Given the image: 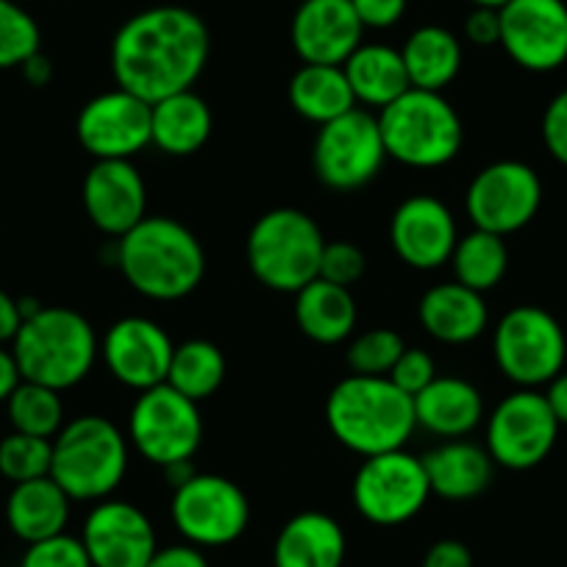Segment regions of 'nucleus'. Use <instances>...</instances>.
Instances as JSON below:
<instances>
[{"instance_id":"50","label":"nucleus","mask_w":567,"mask_h":567,"mask_svg":"<svg viewBox=\"0 0 567 567\" xmlns=\"http://www.w3.org/2000/svg\"><path fill=\"white\" fill-rule=\"evenodd\" d=\"M473 7H484V9H504L509 0H471Z\"/></svg>"},{"instance_id":"6","label":"nucleus","mask_w":567,"mask_h":567,"mask_svg":"<svg viewBox=\"0 0 567 567\" xmlns=\"http://www.w3.org/2000/svg\"><path fill=\"white\" fill-rule=\"evenodd\" d=\"M128 471V443L112 420L81 414L53 437L51 478L70 501L97 504L123 484Z\"/></svg>"},{"instance_id":"36","label":"nucleus","mask_w":567,"mask_h":567,"mask_svg":"<svg viewBox=\"0 0 567 567\" xmlns=\"http://www.w3.org/2000/svg\"><path fill=\"white\" fill-rule=\"evenodd\" d=\"M53 440L12 432L0 440V476L12 484L51 476Z\"/></svg>"},{"instance_id":"29","label":"nucleus","mask_w":567,"mask_h":567,"mask_svg":"<svg viewBox=\"0 0 567 567\" xmlns=\"http://www.w3.org/2000/svg\"><path fill=\"white\" fill-rule=\"evenodd\" d=\"M348 75V84H351L353 97H357V106L364 103L368 109H384L392 101L403 95L406 90H412L406 75V64H403L401 51H395L392 45H359L351 53L346 64H342Z\"/></svg>"},{"instance_id":"18","label":"nucleus","mask_w":567,"mask_h":567,"mask_svg":"<svg viewBox=\"0 0 567 567\" xmlns=\"http://www.w3.org/2000/svg\"><path fill=\"white\" fill-rule=\"evenodd\" d=\"M176 346L171 334L151 318H123L106 331L101 342L109 373L128 390H151L165 384Z\"/></svg>"},{"instance_id":"24","label":"nucleus","mask_w":567,"mask_h":567,"mask_svg":"<svg viewBox=\"0 0 567 567\" xmlns=\"http://www.w3.org/2000/svg\"><path fill=\"white\" fill-rule=\"evenodd\" d=\"M412 401L417 425L434 437L462 440L484 420L482 392L456 375H437Z\"/></svg>"},{"instance_id":"19","label":"nucleus","mask_w":567,"mask_h":567,"mask_svg":"<svg viewBox=\"0 0 567 567\" xmlns=\"http://www.w3.org/2000/svg\"><path fill=\"white\" fill-rule=\"evenodd\" d=\"M460 239L454 212L434 195H412L392 212L390 243L398 259L412 270L449 265Z\"/></svg>"},{"instance_id":"8","label":"nucleus","mask_w":567,"mask_h":567,"mask_svg":"<svg viewBox=\"0 0 567 567\" xmlns=\"http://www.w3.org/2000/svg\"><path fill=\"white\" fill-rule=\"evenodd\" d=\"M493 357L512 384L537 390L565 370V329L548 309L523 303L509 309L495 326Z\"/></svg>"},{"instance_id":"26","label":"nucleus","mask_w":567,"mask_h":567,"mask_svg":"<svg viewBox=\"0 0 567 567\" xmlns=\"http://www.w3.org/2000/svg\"><path fill=\"white\" fill-rule=\"evenodd\" d=\"M212 109L198 92L184 90L151 106V145L167 156H193L212 136Z\"/></svg>"},{"instance_id":"20","label":"nucleus","mask_w":567,"mask_h":567,"mask_svg":"<svg viewBox=\"0 0 567 567\" xmlns=\"http://www.w3.org/2000/svg\"><path fill=\"white\" fill-rule=\"evenodd\" d=\"M81 200L92 226L117 239L148 217L145 178L131 159H97L86 173Z\"/></svg>"},{"instance_id":"7","label":"nucleus","mask_w":567,"mask_h":567,"mask_svg":"<svg viewBox=\"0 0 567 567\" xmlns=\"http://www.w3.org/2000/svg\"><path fill=\"white\" fill-rule=\"evenodd\" d=\"M326 237L318 223L301 209H272L254 223L245 245L256 281L272 292L303 290L320 276Z\"/></svg>"},{"instance_id":"49","label":"nucleus","mask_w":567,"mask_h":567,"mask_svg":"<svg viewBox=\"0 0 567 567\" xmlns=\"http://www.w3.org/2000/svg\"><path fill=\"white\" fill-rule=\"evenodd\" d=\"M20 70H23V79L29 81L31 86H45V84H51V79H53L51 59H48L42 51L34 53V56H31Z\"/></svg>"},{"instance_id":"48","label":"nucleus","mask_w":567,"mask_h":567,"mask_svg":"<svg viewBox=\"0 0 567 567\" xmlns=\"http://www.w3.org/2000/svg\"><path fill=\"white\" fill-rule=\"evenodd\" d=\"M548 390H545V401H548L550 412L556 414L559 425H567V370H561L556 379H550Z\"/></svg>"},{"instance_id":"27","label":"nucleus","mask_w":567,"mask_h":567,"mask_svg":"<svg viewBox=\"0 0 567 567\" xmlns=\"http://www.w3.org/2000/svg\"><path fill=\"white\" fill-rule=\"evenodd\" d=\"M423 467L432 495L443 501H471L489 487L495 462L489 460L487 449L465 440H449L423 456Z\"/></svg>"},{"instance_id":"22","label":"nucleus","mask_w":567,"mask_h":567,"mask_svg":"<svg viewBox=\"0 0 567 567\" xmlns=\"http://www.w3.org/2000/svg\"><path fill=\"white\" fill-rule=\"evenodd\" d=\"M346 556V528L315 509L290 517L272 543V567H342Z\"/></svg>"},{"instance_id":"30","label":"nucleus","mask_w":567,"mask_h":567,"mask_svg":"<svg viewBox=\"0 0 567 567\" xmlns=\"http://www.w3.org/2000/svg\"><path fill=\"white\" fill-rule=\"evenodd\" d=\"M401 56L414 90L443 92L462 70V42L443 25H423L409 34Z\"/></svg>"},{"instance_id":"3","label":"nucleus","mask_w":567,"mask_h":567,"mask_svg":"<svg viewBox=\"0 0 567 567\" xmlns=\"http://www.w3.org/2000/svg\"><path fill=\"white\" fill-rule=\"evenodd\" d=\"M326 423L342 449L364 460L403 449L417 429L412 395L398 390L386 375L357 373L329 392Z\"/></svg>"},{"instance_id":"13","label":"nucleus","mask_w":567,"mask_h":567,"mask_svg":"<svg viewBox=\"0 0 567 567\" xmlns=\"http://www.w3.org/2000/svg\"><path fill=\"white\" fill-rule=\"evenodd\" d=\"M559 429L545 392L517 386L487 417V454L506 471H532L550 456Z\"/></svg>"},{"instance_id":"47","label":"nucleus","mask_w":567,"mask_h":567,"mask_svg":"<svg viewBox=\"0 0 567 567\" xmlns=\"http://www.w3.org/2000/svg\"><path fill=\"white\" fill-rule=\"evenodd\" d=\"M20 381H23V375H20L18 362H14L12 348L0 346V403L9 401V395L18 390Z\"/></svg>"},{"instance_id":"15","label":"nucleus","mask_w":567,"mask_h":567,"mask_svg":"<svg viewBox=\"0 0 567 567\" xmlns=\"http://www.w3.org/2000/svg\"><path fill=\"white\" fill-rule=\"evenodd\" d=\"M501 12L506 56L528 73H554L567 62L565 0H509Z\"/></svg>"},{"instance_id":"38","label":"nucleus","mask_w":567,"mask_h":567,"mask_svg":"<svg viewBox=\"0 0 567 567\" xmlns=\"http://www.w3.org/2000/svg\"><path fill=\"white\" fill-rule=\"evenodd\" d=\"M18 567H92L81 537L62 532L56 537L25 545Z\"/></svg>"},{"instance_id":"23","label":"nucleus","mask_w":567,"mask_h":567,"mask_svg":"<svg viewBox=\"0 0 567 567\" xmlns=\"http://www.w3.org/2000/svg\"><path fill=\"white\" fill-rule=\"evenodd\" d=\"M417 318L425 334L445 346H467L478 340L489 323L487 301L482 292L460 281L437 284L420 298Z\"/></svg>"},{"instance_id":"4","label":"nucleus","mask_w":567,"mask_h":567,"mask_svg":"<svg viewBox=\"0 0 567 567\" xmlns=\"http://www.w3.org/2000/svg\"><path fill=\"white\" fill-rule=\"evenodd\" d=\"M20 375L51 390H70L90 375L97 337L90 320L68 307H42L23 320L12 340Z\"/></svg>"},{"instance_id":"11","label":"nucleus","mask_w":567,"mask_h":567,"mask_svg":"<svg viewBox=\"0 0 567 567\" xmlns=\"http://www.w3.org/2000/svg\"><path fill=\"white\" fill-rule=\"evenodd\" d=\"M351 498L359 515L373 526H403L432 498L423 460L406 449L368 456L353 476Z\"/></svg>"},{"instance_id":"9","label":"nucleus","mask_w":567,"mask_h":567,"mask_svg":"<svg viewBox=\"0 0 567 567\" xmlns=\"http://www.w3.org/2000/svg\"><path fill=\"white\" fill-rule=\"evenodd\" d=\"M128 437L136 454L159 465L162 471L193 462L204 440L198 403L173 390L167 381L142 390L131 406Z\"/></svg>"},{"instance_id":"43","label":"nucleus","mask_w":567,"mask_h":567,"mask_svg":"<svg viewBox=\"0 0 567 567\" xmlns=\"http://www.w3.org/2000/svg\"><path fill=\"white\" fill-rule=\"evenodd\" d=\"M465 37L478 48L498 45L501 42V12L498 9L473 7L465 20Z\"/></svg>"},{"instance_id":"28","label":"nucleus","mask_w":567,"mask_h":567,"mask_svg":"<svg viewBox=\"0 0 567 567\" xmlns=\"http://www.w3.org/2000/svg\"><path fill=\"white\" fill-rule=\"evenodd\" d=\"M357 301L351 290L315 278L296 292V323L303 337L318 346H340L357 329Z\"/></svg>"},{"instance_id":"41","label":"nucleus","mask_w":567,"mask_h":567,"mask_svg":"<svg viewBox=\"0 0 567 567\" xmlns=\"http://www.w3.org/2000/svg\"><path fill=\"white\" fill-rule=\"evenodd\" d=\"M543 142L545 151L559 162L561 167H567V90L556 92L550 97V103L543 112Z\"/></svg>"},{"instance_id":"46","label":"nucleus","mask_w":567,"mask_h":567,"mask_svg":"<svg viewBox=\"0 0 567 567\" xmlns=\"http://www.w3.org/2000/svg\"><path fill=\"white\" fill-rule=\"evenodd\" d=\"M20 326H23L20 301L9 296L7 290H0V346H9L18 337Z\"/></svg>"},{"instance_id":"44","label":"nucleus","mask_w":567,"mask_h":567,"mask_svg":"<svg viewBox=\"0 0 567 567\" xmlns=\"http://www.w3.org/2000/svg\"><path fill=\"white\" fill-rule=\"evenodd\" d=\"M145 567H209V559H206L204 548H198V545L176 543L156 548V554L151 556Z\"/></svg>"},{"instance_id":"5","label":"nucleus","mask_w":567,"mask_h":567,"mask_svg":"<svg viewBox=\"0 0 567 567\" xmlns=\"http://www.w3.org/2000/svg\"><path fill=\"white\" fill-rule=\"evenodd\" d=\"M386 159L414 171L445 167L465 145V123L443 92L406 90L379 112Z\"/></svg>"},{"instance_id":"32","label":"nucleus","mask_w":567,"mask_h":567,"mask_svg":"<svg viewBox=\"0 0 567 567\" xmlns=\"http://www.w3.org/2000/svg\"><path fill=\"white\" fill-rule=\"evenodd\" d=\"M451 267H454L456 281L471 287V290L482 292V296L495 290L504 281L506 270H509L506 237L473 228L471 234L456 239V248L451 254Z\"/></svg>"},{"instance_id":"2","label":"nucleus","mask_w":567,"mask_h":567,"mask_svg":"<svg viewBox=\"0 0 567 567\" xmlns=\"http://www.w3.org/2000/svg\"><path fill=\"white\" fill-rule=\"evenodd\" d=\"M117 267L140 296L182 301L204 281L206 254L184 223L148 215L117 239Z\"/></svg>"},{"instance_id":"12","label":"nucleus","mask_w":567,"mask_h":567,"mask_svg":"<svg viewBox=\"0 0 567 567\" xmlns=\"http://www.w3.org/2000/svg\"><path fill=\"white\" fill-rule=\"evenodd\" d=\"M386 159L379 120L368 109H351L320 125L312 162L320 184L337 193H353L379 176Z\"/></svg>"},{"instance_id":"31","label":"nucleus","mask_w":567,"mask_h":567,"mask_svg":"<svg viewBox=\"0 0 567 567\" xmlns=\"http://www.w3.org/2000/svg\"><path fill=\"white\" fill-rule=\"evenodd\" d=\"M290 103L315 125H326L357 109L346 70L337 64H301L290 81Z\"/></svg>"},{"instance_id":"21","label":"nucleus","mask_w":567,"mask_h":567,"mask_svg":"<svg viewBox=\"0 0 567 567\" xmlns=\"http://www.w3.org/2000/svg\"><path fill=\"white\" fill-rule=\"evenodd\" d=\"M362 23L351 0H303L292 18V48L303 64H342L362 45Z\"/></svg>"},{"instance_id":"25","label":"nucleus","mask_w":567,"mask_h":567,"mask_svg":"<svg viewBox=\"0 0 567 567\" xmlns=\"http://www.w3.org/2000/svg\"><path fill=\"white\" fill-rule=\"evenodd\" d=\"M70 509H73L70 495L51 476H42L34 482L14 484L3 515H7L9 532L20 543L31 545L68 532Z\"/></svg>"},{"instance_id":"40","label":"nucleus","mask_w":567,"mask_h":567,"mask_svg":"<svg viewBox=\"0 0 567 567\" xmlns=\"http://www.w3.org/2000/svg\"><path fill=\"white\" fill-rule=\"evenodd\" d=\"M386 379H390L398 390H403L406 395L414 398L437 379V364H434L432 353L423 351V348H403V353L398 357L395 368L390 370Z\"/></svg>"},{"instance_id":"35","label":"nucleus","mask_w":567,"mask_h":567,"mask_svg":"<svg viewBox=\"0 0 567 567\" xmlns=\"http://www.w3.org/2000/svg\"><path fill=\"white\" fill-rule=\"evenodd\" d=\"M42 51V31L20 0H0V70L23 68Z\"/></svg>"},{"instance_id":"34","label":"nucleus","mask_w":567,"mask_h":567,"mask_svg":"<svg viewBox=\"0 0 567 567\" xmlns=\"http://www.w3.org/2000/svg\"><path fill=\"white\" fill-rule=\"evenodd\" d=\"M7 414L14 432L53 440L64 425L62 392L23 379L9 395Z\"/></svg>"},{"instance_id":"14","label":"nucleus","mask_w":567,"mask_h":567,"mask_svg":"<svg viewBox=\"0 0 567 567\" xmlns=\"http://www.w3.org/2000/svg\"><path fill=\"white\" fill-rule=\"evenodd\" d=\"M543 206V182L526 162L501 159L473 176L465 209L473 228L509 237L537 217Z\"/></svg>"},{"instance_id":"16","label":"nucleus","mask_w":567,"mask_h":567,"mask_svg":"<svg viewBox=\"0 0 567 567\" xmlns=\"http://www.w3.org/2000/svg\"><path fill=\"white\" fill-rule=\"evenodd\" d=\"M81 148L97 159H134L151 145V103L109 90L84 103L75 120Z\"/></svg>"},{"instance_id":"42","label":"nucleus","mask_w":567,"mask_h":567,"mask_svg":"<svg viewBox=\"0 0 567 567\" xmlns=\"http://www.w3.org/2000/svg\"><path fill=\"white\" fill-rule=\"evenodd\" d=\"M406 3L409 0H351L362 29L373 31H384L401 23V18L406 14Z\"/></svg>"},{"instance_id":"39","label":"nucleus","mask_w":567,"mask_h":567,"mask_svg":"<svg viewBox=\"0 0 567 567\" xmlns=\"http://www.w3.org/2000/svg\"><path fill=\"white\" fill-rule=\"evenodd\" d=\"M364 267H368V259H364L362 250L353 243H329L326 239L323 256H320V276L331 284H340V287H348L351 290L353 284L364 276Z\"/></svg>"},{"instance_id":"45","label":"nucleus","mask_w":567,"mask_h":567,"mask_svg":"<svg viewBox=\"0 0 567 567\" xmlns=\"http://www.w3.org/2000/svg\"><path fill=\"white\" fill-rule=\"evenodd\" d=\"M423 567H473V554L462 539H437L425 550Z\"/></svg>"},{"instance_id":"10","label":"nucleus","mask_w":567,"mask_h":567,"mask_svg":"<svg viewBox=\"0 0 567 567\" xmlns=\"http://www.w3.org/2000/svg\"><path fill=\"white\" fill-rule=\"evenodd\" d=\"M171 517L184 543L198 548L234 545L250 523L248 495L231 478L215 473H195L173 487Z\"/></svg>"},{"instance_id":"17","label":"nucleus","mask_w":567,"mask_h":567,"mask_svg":"<svg viewBox=\"0 0 567 567\" xmlns=\"http://www.w3.org/2000/svg\"><path fill=\"white\" fill-rule=\"evenodd\" d=\"M92 567H145L159 548L151 517L131 501H97L81 528Z\"/></svg>"},{"instance_id":"37","label":"nucleus","mask_w":567,"mask_h":567,"mask_svg":"<svg viewBox=\"0 0 567 567\" xmlns=\"http://www.w3.org/2000/svg\"><path fill=\"white\" fill-rule=\"evenodd\" d=\"M403 348L406 346H403L401 334H395V331L370 329L359 334L357 340H351L346 362L357 375H390Z\"/></svg>"},{"instance_id":"1","label":"nucleus","mask_w":567,"mask_h":567,"mask_svg":"<svg viewBox=\"0 0 567 567\" xmlns=\"http://www.w3.org/2000/svg\"><path fill=\"white\" fill-rule=\"evenodd\" d=\"M209 29L193 9H142L112 40L114 81L154 106L162 97L193 90L209 62Z\"/></svg>"},{"instance_id":"33","label":"nucleus","mask_w":567,"mask_h":567,"mask_svg":"<svg viewBox=\"0 0 567 567\" xmlns=\"http://www.w3.org/2000/svg\"><path fill=\"white\" fill-rule=\"evenodd\" d=\"M226 381V357L209 340H187L176 346L167 370V384L200 403L215 395Z\"/></svg>"}]
</instances>
